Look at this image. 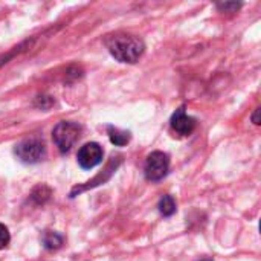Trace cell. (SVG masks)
I'll return each instance as SVG.
<instances>
[{"label": "cell", "instance_id": "8", "mask_svg": "<svg viewBox=\"0 0 261 261\" xmlns=\"http://www.w3.org/2000/svg\"><path fill=\"white\" fill-rule=\"evenodd\" d=\"M159 211L164 217H170L176 213V202L171 196H164L159 202Z\"/></svg>", "mask_w": 261, "mask_h": 261}, {"label": "cell", "instance_id": "7", "mask_svg": "<svg viewBox=\"0 0 261 261\" xmlns=\"http://www.w3.org/2000/svg\"><path fill=\"white\" fill-rule=\"evenodd\" d=\"M109 136H110L112 144H115L118 147H122L130 141V133L128 132H124V130L115 128V127H109Z\"/></svg>", "mask_w": 261, "mask_h": 261}, {"label": "cell", "instance_id": "4", "mask_svg": "<svg viewBox=\"0 0 261 261\" xmlns=\"http://www.w3.org/2000/svg\"><path fill=\"white\" fill-rule=\"evenodd\" d=\"M170 168L168 154L162 151H153L145 161V177L151 182L162 180Z\"/></svg>", "mask_w": 261, "mask_h": 261}, {"label": "cell", "instance_id": "2", "mask_svg": "<svg viewBox=\"0 0 261 261\" xmlns=\"http://www.w3.org/2000/svg\"><path fill=\"white\" fill-rule=\"evenodd\" d=\"M80 135H81V127L76 122H70V121L58 122L52 132L54 142L57 144L61 153L69 151L75 145V142L80 139Z\"/></svg>", "mask_w": 261, "mask_h": 261}, {"label": "cell", "instance_id": "6", "mask_svg": "<svg viewBox=\"0 0 261 261\" xmlns=\"http://www.w3.org/2000/svg\"><path fill=\"white\" fill-rule=\"evenodd\" d=\"M196 119L188 116L185 113V109H179L173 116H171V127L179 133V135H191L196 128Z\"/></svg>", "mask_w": 261, "mask_h": 261}, {"label": "cell", "instance_id": "11", "mask_svg": "<svg viewBox=\"0 0 261 261\" xmlns=\"http://www.w3.org/2000/svg\"><path fill=\"white\" fill-rule=\"evenodd\" d=\"M258 115H260V109H257V110H255V113H254V116H252V121H254V124H260Z\"/></svg>", "mask_w": 261, "mask_h": 261}, {"label": "cell", "instance_id": "10", "mask_svg": "<svg viewBox=\"0 0 261 261\" xmlns=\"http://www.w3.org/2000/svg\"><path fill=\"white\" fill-rule=\"evenodd\" d=\"M9 243V232H8V228L5 225L0 223V249L6 248Z\"/></svg>", "mask_w": 261, "mask_h": 261}, {"label": "cell", "instance_id": "9", "mask_svg": "<svg viewBox=\"0 0 261 261\" xmlns=\"http://www.w3.org/2000/svg\"><path fill=\"white\" fill-rule=\"evenodd\" d=\"M43 243H44V246H46L47 249H57L58 246H61L63 239H61L58 234L47 231V232L43 236Z\"/></svg>", "mask_w": 261, "mask_h": 261}, {"label": "cell", "instance_id": "5", "mask_svg": "<svg viewBox=\"0 0 261 261\" xmlns=\"http://www.w3.org/2000/svg\"><path fill=\"white\" fill-rule=\"evenodd\" d=\"M102 148L96 142H89L83 145L78 151V164L84 170H92L102 162Z\"/></svg>", "mask_w": 261, "mask_h": 261}, {"label": "cell", "instance_id": "1", "mask_svg": "<svg viewBox=\"0 0 261 261\" xmlns=\"http://www.w3.org/2000/svg\"><path fill=\"white\" fill-rule=\"evenodd\" d=\"M142 40L133 35H116L109 41V50L121 63H136L144 54Z\"/></svg>", "mask_w": 261, "mask_h": 261}, {"label": "cell", "instance_id": "12", "mask_svg": "<svg viewBox=\"0 0 261 261\" xmlns=\"http://www.w3.org/2000/svg\"><path fill=\"white\" fill-rule=\"evenodd\" d=\"M197 261H213L211 258H202V260H197Z\"/></svg>", "mask_w": 261, "mask_h": 261}, {"label": "cell", "instance_id": "3", "mask_svg": "<svg viewBox=\"0 0 261 261\" xmlns=\"http://www.w3.org/2000/svg\"><path fill=\"white\" fill-rule=\"evenodd\" d=\"M15 154L23 164H38L46 156V147L44 144L37 139H24L15 147Z\"/></svg>", "mask_w": 261, "mask_h": 261}]
</instances>
